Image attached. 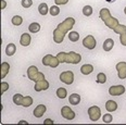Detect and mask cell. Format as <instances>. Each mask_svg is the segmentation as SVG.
Instances as JSON below:
<instances>
[{"instance_id": "cell-39", "label": "cell", "mask_w": 126, "mask_h": 125, "mask_svg": "<svg viewBox=\"0 0 126 125\" xmlns=\"http://www.w3.org/2000/svg\"><path fill=\"white\" fill-rule=\"evenodd\" d=\"M6 6H7V2L4 0H1V10L6 9Z\"/></svg>"}, {"instance_id": "cell-1", "label": "cell", "mask_w": 126, "mask_h": 125, "mask_svg": "<svg viewBox=\"0 0 126 125\" xmlns=\"http://www.w3.org/2000/svg\"><path fill=\"white\" fill-rule=\"evenodd\" d=\"M75 25V19L74 17H66L63 22L59 23L58 27L53 31V41L56 44H61L64 39L66 33L73 28Z\"/></svg>"}, {"instance_id": "cell-10", "label": "cell", "mask_w": 126, "mask_h": 125, "mask_svg": "<svg viewBox=\"0 0 126 125\" xmlns=\"http://www.w3.org/2000/svg\"><path fill=\"white\" fill-rule=\"evenodd\" d=\"M125 93V87L123 85H115L109 88V94L111 96H121Z\"/></svg>"}, {"instance_id": "cell-4", "label": "cell", "mask_w": 126, "mask_h": 125, "mask_svg": "<svg viewBox=\"0 0 126 125\" xmlns=\"http://www.w3.org/2000/svg\"><path fill=\"white\" fill-rule=\"evenodd\" d=\"M43 64L45 66H50V67H53V69H56V67L60 64L59 60H58L57 57L52 56V54H46V56L43 58Z\"/></svg>"}, {"instance_id": "cell-5", "label": "cell", "mask_w": 126, "mask_h": 125, "mask_svg": "<svg viewBox=\"0 0 126 125\" xmlns=\"http://www.w3.org/2000/svg\"><path fill=\"white\" fill-rule=\"evenodd\" d=\"M88 115H89V119L90 121L93 122H96L98 121L99 119L101 118V110L99 107L97 106H93L88 109Z\"/></svg>"}, {"instance_id": "cell-18", "label": "cell", "mask_w": 126, "mask_h": 125, "mask_svg": "<svg viewBox=\"0 0 126 125\" xmlns=\"http://www.w3.org/2000/svg\"><path fill=\"white\" fill-rule=\"evenodd\" d=\"M94 71V66L91 64H84V65L80 67V72L84 75H89L90 73H93Z\"/></svg>"}, {"instance_id": "cell-8", "label": "cell", "mask_w": 126, "mask_h": 125, "mask_svg": "<svg viewBox=\"0 0 126 125\" xmlns=\"http://www.w3.org/2000/svg\"><path fill=\"white\" fill-rule=\"evenodd\" d=\"M97 43H96V39L93 35H87L85 38L83 39V46L85 48L89 49V50H93V49L96 47Z\"/></svg>"}, {"instance_id": "cell-20", "label": "cell", "mask_w": 126, "mask_h": 125, "mask_svg": "<svg viewBox=\"0 0 126 125\" xmlns=\"http://www.w3.org/2000/svg\"><path fill=\"white\" fill-rule=\"evenodd\" d=\"M10 70V64L8 62H2L1 63V78H4L7 74L9 73Z\"/></svg>"}, {"instance_id": "cell-6", "label": "cell", "mask_w": 126, "mask_h": 125, "mask_svg": "<svg viewBox=\"0 0 126 125\" xmlns=\"http://www.w3.org/2000/svg\"><path fill=\"white\" fill-rule=\"evenodd\" d=\"M60 80L66 85H71L74 82V73L72 71H64L60 74Z\"/></svg>"}, {"instance_id": "cell-25", "label": "cell", "mask_w": 126, "mask_h": 125, "mask_svg": "<svg viewBox=\"0 0 126 125\" xmlns=\"http://www.w3.org/2000/svg\"><path fill=\"white\" fill-rule=\"evenodd\" d=\"M57 96H58V98H60V99L66 98V96H67V90L65 89L64 87L58 88V89H57Z\"/></svg>"}, {"instance_id": "cell-33", "label": "cell", "mask_w": 126, "mask_h": 125, "mask_svg": "<svg viewBox=\"0 0 126 125\" xmlns=\"http://www.w3.org/2000/svg\"><path fill=\"white\" fill-rule=\"evenodd\" d=\"M102 120H103L104 123H111V122L113 121V116H112L111 113H106L102 116Z\"/></svg>"}, {"instance_id": "cell-12", "label": "cell", "mask_w": 126, "mask_h": 125, "mask_svg": "<svg viewBox=\"0 0 126 125\" xmlns=\"http://www.w3.org/2000/svg\"><path fill=\"white\" fill-rule=\"evenodd\" d=\"M46 110H47L46 106H45V105H39V106H37L35 108L33 114H34V116H35V118L39 119V118H41L45 113H46Z\"/></svg>"}, {"instance_id": "cell-41", "label": "cell", "mask_w": 126, "mask_h": 125, "mask_svg": "<svg viewBox=\"0 0 126 125\" xmlns=\"http://www.w3.org/2000/svg\"><path fill=\"white\" fill-rule=\"evenodd\" d=\"M108 2H113V1H115V0H107Z\"/></svg>"}, {"instance_id": "cell-17", "label": "cell", "mask_w": 126, "mask_h": 125, "mask_svg": "<svg viewBox=\"0 0 126 125\" xmlns=\"http://www.w3.org/2000/svg\"><path fill=\"white\" fill-rule=\"evenodd\" d=\"M69 101L71 105L73 106H77L78 103L80 102V96L78 94H72V95L69 97Z\"/></svg>"}, {"instance_id": "cell-26", "label": "cell", "mask_w": 126, "mask_h": 125, "mask_svg": "<svg viewBox=\"0 0 126 125\" xmlns=\"http://www.w3.org/2000/svg\"><path fill=\"white\" fill-rule=\"evenodd\" d=\"M11 22H12L13 25H15V26H20V25L23 23V17L20 16V15H14V16L12 17Z\"/></svg>"}, {"instance_id": "cell-35", "label": "cell", "mask_w": 126, "mask_h": 125, "mask_svg": "<svg viewBox=\"0 0 126 125\" xmlns=\"http://www.w3.org/2000/svg\"><path fill=\"white\" fill-rule=\"evenodd\" d=\"M8 89H9V84L6 83V82H2L1 83V94H3Z\"/></svg>"}, {"instance_id": "cell-7", "label": "cell", "mask_w": 126, "mask_h": 125, "mask_svg": "<svg viewBox=\"0 0 126 125\" xmlns=\"http://www.w3.org/2000/svg\"><path fill=\"white\" fill-rule=\"evenodd\" d=\"M61 115H62V118H64L65 120L71 121V120L75 119V112L73 111L70 107L64 106V107H62V109H61Z\"/></svg>"}, {"instance_id": "cell-13", "label": "cell", "mask_w": 126, "mask_h": 125, "mask_svg": "<svg viewBox=\"0 0 126 125\" xmlns=\"http://www.w3.org/2000/svg\"><path fill=\"white\" fill-rule=\"evenodd\" d=\"M104 24H106L109 28H111V30H114V28L120 24V22H119V20L115 19V17L110 16L109 19H107L106 21H104Z\"/></svg>"}, {"instance_id": "cell-31", "label": "cell", "mask_w": 126, "mask_h": 125, "mask_svg": "<svg viewBox=\"0 0 126 125\" xmlns=\"http://www.w3.org/2000/svg\"><path fill=\"white\" fill-rule=\"evenodd\" d=\"M33 105V98L31 97V96H25L24 97V100H23V107H25V108H27V107H30Z\"/></svg>"}, {"instance_id": "cell-30", "label": "cell", "mask_w": 126, "mask_h": 125, "mask_svg": "<svg viewBox=\"0 0 126 125\" xmlns=\"http://www.w3.org/2000/svg\"><path fill=\"white\" fill-rule=\"evenodd\" d=\"M49 12H50V15H52V16H57V15H59V13H60L59 6H52V7H50Z\"/></svg>"}, {"instance_id": "cell-21", "label": "cell", "mask_w": 126, "mask_h": 125, "mask_svg": "<svg viewBox=\"0 0 126 125\" xmlns=\"http://www.w3.org/2000/svg\"><path fill=\"white\" fill-rule=\"evenodd\" d=\"M99 15H100V19L103 21V22L107 19H109L110 16H112L111 13H110V11H109V9H107V8H103V9H101L100 12H99Z\"/></svg>"}, {"instance_id": "cell-23", "label": "cell", "mask_w": 126, "mask_h": 125, "mask_svg": "<svg viewBox=\"0 0 126 125\" xmlns=\"http://www.w3.org/2000/svg\"><path fill=\"white\" fill-rule=\"evenodd\" d=\"M23 100H24V96H22L21 94H15V95L13 96V102L16 106H22Z\"/></svg>"}, {"instance_id": "cell-14", "label": "cell", "mask_w": 126, "mask_h": 125, "mask_svg": "<svg viewBox=\"0 0 126 125\" xmlns=\"http://www.w3.org/2000/svg\"><path fill=\"white\" fill-rule=\"evenodd\" d=\"M31 41H32V37H31V35L28 33H23L22 35H21V38H20V44L22 46H28L31 44Z\"/></svg>"}, {"instance_id": "cell-2", "label": "cell", "mask_w": 126, "mask_h": 125, "mask_svg": "<svg viewBox=\"0 0 126 125\" xmlns=\"http://www.w3.org/2000/svg\"><path fill=\"white\" fill-rule=\"evenodd\" d=\"M56 57L58 58L60 63L77 64L82 61V56L77 52H74V51H71V52H59Z\"/></svg>"}, {"instance_id": "cell-29", "label": "cell", "mask_w": 126, "mask_h": 125, "mask_svg": "<svg viewBox=\"0 0 126 125\" xmlns=\"http://www.w3.org/2000/svg\"><path fill=\"white\" fill-rule=\"evenodd\" d=\"M106 82H107V75L104 73H98V75H97V83L104 84Z\"/></svg>"}, {"instance_id": "cell-27", "label": "cell", "mask_w": 126, "mask_h": 125, "mask_svg": "<svg viewBox=\"0 0 126 125\" xmlns=\"http://www.w3.org/2000/svg\"><path fill=\"white\" fill-rule=\"evenodd\" d=\"M114 33L115 34H119V35H122V34L126 33V25H123V24H119L116 27L114 28Z\"/></svg>"}, {"instance_id": "cell-3", "label": "cell", "mask_w": 126, "mask_h": 125, "mask_svg": "<svg viewBox=\"0 0 126 125\" xmlns=\"http://www.w3.org/2000/svg\"><path fill=\"white\" fill-rule=\"evenodd\" d=\"M27 76H28V78H30L31 80H33V82H35V83L39 82V80L45 78L44 73L39 72L37 67L34 66V65H32V66H30L27 69Z\"/></svg>"}, {"instance_id": "cell-32", "label": "cell", "mask_w": 126, "mask_h": 125, "mask_svg": "<svg viewBox=\"0 0 126 125\" xmlns=\"http://www.w3.org/2000/svg\"><path fill=\"white\" fill-rule=\"evenodd\" d=\"M83 14L85 15V16H90V15L93 14V8L90 6H85L83 8Z\"/></svg>"}, {"instance_id": "cell-36", "label": "cell", "mask_w": 126, "mask_h": 125, "mask_svg": "<svg viewBox=\"0 0 126 125\" xmlns=\"http://www.w3.org/2000/svg\"><path fill=\"white\" fill-rule=\"evenodd\" d=\"M120 41H121V44H122L123 46H126V33L120 35Z\"/></svg>"}, {"instance_id": "cell-40", "label": "cell", "mask_w": 126, "mask_h": 125, "mask_svg": "<svg viewBox=\"0 0 126 125\" xmlns=\"http://www.w3.org/2000/svg\"><path fill=\"white\" fill-rule=\"evenodd\" d=\"M19 124H27V122H26V121H20Z\"/></svg>"}, {"instance_id": "cell-37", "label": "cell", "mask_w": 126, "mask_h": 125, "mask_svg": "<svg viewBox=\"0 0 126 125\" xmlns=\"http://www.w3.org/2000/svg\"><path fill=\"white\" fill-rule=\"evenodd\" d=\"M57 6H63V4H66L69 2V0H54Z\"/></svg>"}, {"instance_id": "cell-16", "label": "cell", "mask_w": 126, "mask_h": 125, "mask_svg": "<svg viewBox=\"0 0 126 125\" xmlns=\"http://www.w3.org/2000/svg\"><path fill=\"white\" fill-rule=\"evenodd\" d=\"M16 52V47L14 44H8L6 47V54L8 57H12L13 54Z\"/></svg>"}, {"instance_id": "cell-22", "label": "cell", "mask_w": 126, "mask_h": 125, "mask_svg": "<svg viewBox=\"0 0 126 125\" xmlns=\"http://www.w3.org/2000/svg\"><path fill=\"white\" fill-rule=\"evenodd\" d=\"M38 12L40 13L41 15H46L49 13V8L48 6H47V3H45V2H43V3H40L38 6Z\"/></svg>"}, {"instance_id": "cell-19", "label": "cell", "mask_w": 126, "mask_h": 125, "mask_svg": "<svg viewBox=\"0 0 126 125\" xmlns=\"http://www.w3.org/2000/svg\"><path fill=\"white\" fill-rule=\"evenodd\" d=\"M114 46V41L111 38H108V39L104 40L103 43V50L104 51H111V49L113 48Z\"/></svg>"}, {"instance_id": "cell-11", "label": "cell", "mask_w": 126, "mask_h": 125, "mask_svg": "<svg viewBox=\"0 0 126 125\" xmlns=\"http://www.w3.org/2000/svg\"><path fill=\"white\" fill-rule=\"evenodd\" d=\"M49 88V82L47 79H41L39 82L35 83V86H34V89L35 92H41V90H47Z\"/></svg>"}, {"instance_id": "cell-24", "label": "cell", "mask_w": 126, "mask_h": 125, "mask_svg": "<svg viewBox=\"0 0 126 125\" xmlns=\"http://www.w3.org/2000/svg\"><path fill=\"white\" fill-rule=\"evenodd\" d=\"M28 31L31 33H38L40 31V24L37 22H34V23H31L30 26H28Z\"/></svg>"}, {"instance_id": "cell-9", "label": "cell", "mask_w": 126, "mask_h": 125, "mask_svg": "<svg viewBox=\"0 0 126 125\" xmlns=\"http://www.w3.org/2000/svg\"><path fill=\"white\" fill-rule=\"evenodd\" d=\"M116 71H117V76L120 79H125L126 78V62H119L116 64Z\"/></svg>"}, {"instance_id": "cell-34", "label": "cell", "mask_w": 126, "mask_h": 125, "mask_svg": "<svg viewBox=\"0 0 126 125\" xmlns=\"http://www.w3.org/2000/svg\"><path fill=\"white\" fill-rule=\"evenodd\" d=\"M21 4H22L23 8H30L33 4V0H22Z\"/></svg>"}, {"instance_id": "cell-28", "label": "cell", "mask_w": 126, "mask_h": 125, "mask_svg": "<svg viewBox=\"0 0 126 125\" xmlns=\"http://www.w3.org/2000/svg\"><path fill=\"white\" fill-rule=\"evenodd\" d=\"M67 36H69V39L72 43H76V41H78V39H79V34L77 32H71Z\"/></svg>"}, {"instance_id": "cell-15", "label": "cell", "mask_w": 126, "mask_h": 125, "mask_svg": "<svg viewBox=\"0 0 126 125\" xmlns=\"http://www.w3.org/2000/svg\"><path fill=\"white\" fill-rule=\"evenodd\" d=\"M106 109L108 112H114L117 109V103L113 100H108L106 102Z\"/></svg>"}, {"instance_id": "cell-42", "label": "cell", "mask_w": 126, "mask_h": 125, "mask_svg": "<svg viewBox=\"0 0 126 125\" xmlns=\"http://www.w3.org/2000/svg\"><path fill=\"white\" fill-rule=\"evenodd\" d=\"M124 13L126 14V7H125V9H124Z\"/></svg>"}, {"instance_id": "cell-38", "label": "cell", "mask_w": 126, "mask_h": 125, "mask_svg": "<svg viewBox=\"0 0 126 125\" xmlns=\"http://www.w3.org/2000/svg\"><path fill=\"white\" fill-rule=\"evenodd\" d=\"M53 123H54V122L52 121L51 119H46L44 121V124H53Z\"/></svg>"}]
</instances>
